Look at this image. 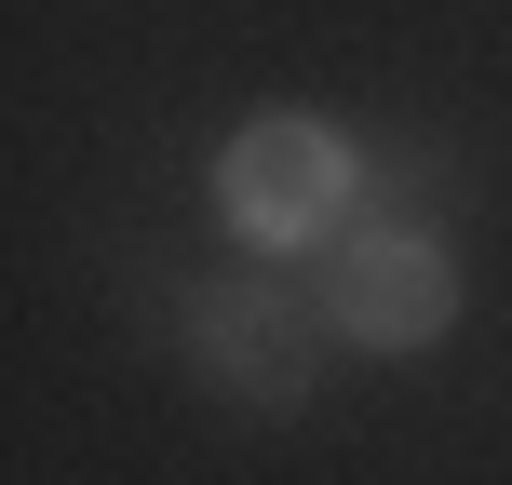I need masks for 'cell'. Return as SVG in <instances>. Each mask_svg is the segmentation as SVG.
<instances>
[{"label":"cell","mask_w":512,"mask_h":485,"mask_svg":"<svg viewBox=\"0 0 512 485\" xmlns=\"http://www.w3.org/2000/svg\"><path fill=\"white\" fill-rule=\"evenodd\" d=\"M216 216H230L243 256H324L364 216V149L324 108H256L230 149H216Z\"/></svg>","instance_id":"1"},{"label":"cell","mask_w":512,"mask_h":485,"mask_svg":"<svg viewBox=\"0 0 512 485\" xmlns=\"http://www.w3.org/2000/svg\"><path fill=\"white\" fill-rule=\"evenodd\" d=\"M310 324H324V297L297 310V283H283V256H243V270H216V283H189V310H176V337H189V364H203L230 405H310Z\"/></svg>","instance_id":"3"},{"label":"cell","mask_w":512,"mask_h":485,"mask_svg":"<svg viewBox=\"0 0 512 485\" xmlns=\"http://www.w3.org/2000/svg\"><path fill=\"white\" fill-rule=\"evenodd\" d=\"M324 337L364 364H418L459 337V243L432 216H351L324 243Z\"/></svg>","instance_id":"2"}]
</instances>
